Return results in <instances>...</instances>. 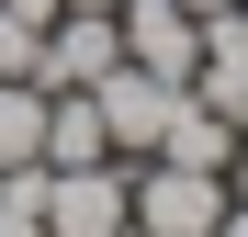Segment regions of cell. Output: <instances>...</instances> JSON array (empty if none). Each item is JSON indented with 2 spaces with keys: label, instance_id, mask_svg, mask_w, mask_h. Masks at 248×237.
Instances as JSON below:
<instances>
[{
  "label": "cell",
  "instance_id": "52a82bcc",
  "mask_svg": "<svg viewBox=\"0 0 248 237\" xmlns=\"http://www.w3.org/2000/svg\"><path fill=\"white\" fill-rule=\"evenodd\" d=\"M91 158H113L102 102L91 91H46V170H91Z\"/></svg>",
  "mask_w": 248,
  "mask_h": 237
},
{
  "label": "cell",
  "instance_id": "5b68a950",
  "mask_svg": "<svg viewBox=\"0 0 248 237\" xmlns=\"http://www.w3.org/2000/svg\"><path fill=\"white\" fill-rule=\"evenodd\" d=\"M113 23H124V57H136V68H158V79H192V57H203V23L181 12V0H113Z\"/></svg>",
  "mask_w": 248,
  "mask_h": 237
},
{
  "label": "cell",
  "instance_id": "4fadbf2b",
  "mask_svg": "<svg viewBox=\"0 0 248 237\" xmlns=\"http://www.w3.org/2000/svg\"><path fill=\"white\" fill-rule=\"evenodd\" d=\"M57 12H113V0H57Z\"/></svg>",
  "mask_w": 248,
  "mask_h": 237
},
{
  "label": "cell",
  "instance_id": "8992f818",
  "mask_svg": "<svg viewBox=\"0 0 248 237\" xmlns=\"http://www.w3.org/2000/svg\"><path fill=\"white\" fill-rule=\"evenodd\" d=\"M181 91L203 102V113H226V125H248V23L237 12H215L203 23V57H192V79Z\"/></svg>",
  "mask_w": 248,
  "mask_h": 237
},
{
  "label": "cell",
  "instance_id": "9c48e42d",
  "mask_svg": "<svg viewBox=\"0 0 248 237\" xmlns=\"http://www.w3.org/2000/svg\"><path fill=\"white\" fill-rule=\"evenodd\" d=\"M34 34H46V23H23V12H0V79H23V68H34Z\"/></svg>",
  "mask_w": 248,
  "mask_h": 237
},
{
  "label": "cell",
  "instance_id": "ba28073f",
  "mask_svg": "<svg viewBox=\"0 0 248 237\" xmlns=\"http://www.w3.org/2000/svg\"><path fill=\"white\" fill-rule=\"evenodd\" d=\"M226 147H237V125H226V113H203L192 91L170 102V125H158V147L147 158H181V170H226Z\"/></svg>",
  "mask_w": 248,
  "mask_h": 237
},
{
  "label": "cell",
  "instance_id": "8fae6325",
  "mask_svg": "<svg viewBox=\"0 0 248 237\" xmlns=\"http://www.w3.org/2000/svg\"><path fill=\"white\" fill-rule=\"evenodd\" d=\"M215 237H248V204H226V215H215Z\"/></svg>",
  "mask_w": 248,
  "mask_h": 237
},
{
  "label": "cell",
  "instance_id": "5bb4252c",
  "mask_svg": "<svg viewBox=\"0 0 248 237\" xmlns=\"http://www.w3.org/2000/svg\"><path fill=\"white\" fill-rule=\"evenodd\" d=\"M237 23H248V0H237Z\"/></svg>",
  "mask_w": 248,
  "mask_h": 237
},
{
  "label": "cell",
  "instance_id": "7a4b0ae2",
  "mask_svg": "<svg viewBox=\"0 0 248 237\" xmlns=\"http://www.w3.org/2000/svg\"><path fill=\"white\" fill-rule=\"evenodd\" d=\"M91 102H102L113 158H147V147H158V125H170V102H181V79H158V68H136V57H113V68L91 79Z\"/></svg>",
  "mask_w": 248,
  "mask_h": 237
},
{
  "label": "cell",
  "instance_id": "7c38bea8",
  "mask_svg": "<svg viewBox=\"0 0 248 237\" xmlns=\"http://www.w3.org/2000/svg\"><path fill=\"white\" fill-rule=\"evenodd\" d=\"M181 12H192V23H215V12H237V0H181Z\"/></svg>",
  "mask_w": 248,
  "mask_h": 237
},
{
  "label": "cell",
  "instance_id": "277c9868",
  "mask_svg": "<svg viewBox=\"0 0 248 237\" xmlns=\"http://www.w3.org/2000/svg\"><path fill=\"white\" fill-rule=\"evenodd\" d=\"M113 226H124V158L46 170V237H113Z\"/></svg>",
  "mask_w": 248,
  "mask_h": 237
},
{
  "label": "cell",
  "instance_id": "3957f363",
  "mask_svg": "<svg viewBox=\"0 0 248 237\" xmlns=\"http://www.w3.org/2000/svg\"><path fill=\"white\" fill-rule=\"evenodd\" d=\"M113 57H124V23L113 12H57L46 34H34V68L23 79H34V91H91Z\"/></svg>",
  "mask_w": 248,
  "mask_h": 237
},
{
  "label": "cell",
  "instance_id": "30bf717a",
  "mask_svg": "<svg viewBox=\"0 0 248 237\" xmlns=\"http://www.w3.org/2000/svg\"><path fill=\"white\" fill-rule=\"evenodd\" d=\"M0 12H23V23H57V0H0Z\"/></svg>",
  "mask_w": 248,
  "mask_h": 237
},
{
  "label": "cell",
  "instance_id": "6da1fadb",
  "mask_svg": "<svg viewBox=\"0 0 248 237\" xmlns=\"http://www.w3.org/2000/svg\"><path fill=\"white\" fill-rule=\"evenodd\" d=\"M124 215H136L147 237H215V215H226V170L136 158V170H124Z\"/></svg>",
  "mask_w": 248,
  "mask_h": 237
}]
</instances>
